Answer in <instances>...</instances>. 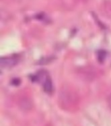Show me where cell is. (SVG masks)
I'll return each instance as SVG.
<instances>
[{
    "label": "cell",
    "mask_w": 111,
    "mask_h": 126,
    "mask_svg": "<svg viewBox=\"0 0 111 126\" xmlns=\"http://www.w3.org/2000/svg\"><path fill=\"white\" fill-rule=\"evenodd\" d=\"M16 63V61L15 58H1V65L2 67H12Z\"/></svg>",
    "instance_id": "6da1fadb"
},
{
    "label": "cell",
    "mask_w": 111,
    "mask_h": 126,
    "mask_svg": "<svg viewBox=\"0 0 111 126\" xmlns=\"http://www.w3.org/2000/svg\"><path fill=\"white\" fill-rule=\"evenodd\" d=\"M108 103H109V107H110V109L111 110V93L110 94L109 97V99H108Z\"/></svg>",
    "instance_id": "7a4b0ae2"
}]
</instances>
